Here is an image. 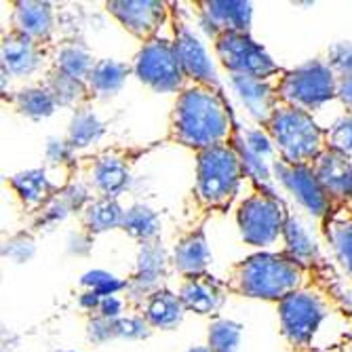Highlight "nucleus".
<instances>
[{"label":"nucleus","instance_id":"4c0bfd02","mask_svg":"<svg viewBox=\"0 0 352 352\" xmlns=\"http://www.w3.org/2000/svg\"><path fill=\"white\" fill-rule=\"evenodd\" d=\"M5 255L15 262H28L32 255H34V241H32L30 234L19 232L15 236H11L5 245Z\"/></svg>","mask_w":352,"mask_h":352},{"label":"nucleus","instance_id":"1a4fd4ad","mask_svg":"<svg viewBox=\"0 0 352 352\" xmlns=\"http://www.w3.org/2000/svg\"><path fill=\"white\" fill-rule=\"evenodd\" d=\"M215 55L232 76L249 78H280L287 70L268 55V51L251 38V34H219L213 41Z\"/></svg>","mask_w":352,"mask_h":352},{"label":"nucleus","instance_id":"f257e3e1","mask_svg":"<svg viewBox=\"0 0 352 352\" xmlns=\"http://www.w3.org/2000/svg\"><path fill=\"white\" fill-rule=\"evenodd\" d=\"M236 129L221 89L188 82L171 112L169 140L195 152L228 144Z\"/></svg>","mask_w":352,"mask_h":352},{"label":"nucleus","instance_id":"2eb2a0df","mask_svg":"<svg viewBox=\"0 0 352 352\" xmlns=\"http://www.w3.org/2000/svg\"><path fill=\"white\" fill-rule=\"evenodd\" d=\"M87 175L91 186L106 199H118L122 192L129 188L131 182V158L126 156V150H106L98 156L89 158Z\"/></svg>","mask_w":352,"mask_h":352},{"label":"nucleus","instance_id":"f03ea898","mask_svg":"<svg viewBox=\"0 0 352 352\" xmlns=\"http://www.w3.org/2000/svg\"><path fill=\"white\" fill-rule=\"evenodd\" d=\"M304 278L306 268L298 264L294 258H289L285 251H260L232 264L223 283H226L228 292L234 296L278 304L287 296L300 292Z\"/></svg>","mask_w":352,"mask_h":352},{"label":"nucleus","instance_id":"ddd939ff","mask_svg":"<svg viewBox=\"0 0 352 352\" xmlns=\"http://www.w3.org/2000/svg\"><path fill=\"white\" fill-rule=\"evenodd\" d=\"M169 7L171 5L161 3V0H110L106 3L108 13L142 43L158 36V28L171 15Z\"/></svg>","mask_w":352,"mask_h":352},{"label":"nucleus","instance_id":"f704fd0d","mask_svg":"<svg viewBox=\"0 0 352 352\" xmlns=\"http://www.w3.org/2000/svg\"><path fill=\"white\" fill-rule=\"evenodd\" d=\"M327 66L338 78L352 76V43H336L327 51Z\"/></svg>","mask_w":352,"mask_h":352},{"label":"nucleus","instance_id":"6ab92c4d","mask_svg":"<svg viewBox=\"0 0 352 352\" xmlns=\"http://www.w3.org/2000/svg\"><path fill=\"white\" fill-rule=\"evenodd\" d=\"M11 30H17L43 45H51L55 30L53 5L38 3V0H17V3H13Z\"/></svg>","mask_w":352,"mask_h":352},{"label":"nucleus","instance_id":"423d86ee","mask_svg":"<svg viewBox=\"0 0 352 352\" xmlns=\"http://www.w3.org/2000/svg\"><path fill=\"white\" fill-rule=\"evenodd\" d=\"M292 213L287 205L274 195V190L255 186V190L241 203L236 223L247 245L268 247L283 236Z\"/></svg>","mask_w":352,"mask_h":352},{"label":"nucleus","instance_id":"ea45409f","mask_svg":"<svg viewBox=\"0 0 352 352\" xmlns=\"http://www.w3.org/2000/svg\"><path fill=\"white\" fill-rule=\"evenodd\" d=\"M338 100L348 108V112H352V76L338 80Z\"/></svg>","mask_w":352,"mask_h":352},{"label":"nucleus","instance_id":"c85d7f7f","mask_svg":"<svg viewBox=\"0 0 352 352\" xmlns=\"http://www.w3.org/2000/svg\"><path fill=\"white\" fill-rule=\"evenodd\" d=\"M120 228L131 239L140 241V245L161 241V217H158L156 211H152L150 207H146L142 203L124 211Z\"/></svg>","mask_w":352,"mask_h":352},{"label":"nucleus","instance_id":"72a5a7b5","mask_svg":"<svg viewBox=\"0 0 352 352\" xmlns=\"http://www.w3.org/2000/svg\"><path fill=\"white\" fill-rule=\"evenodd\" d=\"M327 150L352 158V112H346L327 129Z\"/></svg>","mask_w":352,"mask_h":352},{"label":"nucleus","instance_id":"79ce46f5","mask_svg":"<svg viewBox=\"0 0 352 352\" xmlns=\"http://www.w3.org/2000/svg\"><path fill=\"white\" fill-rule=\"evenodd\" d=\"M350 352H352V350H350Z\"/></svg>","mask_w":352,"mask_h":352},{"label":"nucleus","instance_id":"e433bc0d","mask_svg":"<svg viewBox=\"0 0 352 352\" xmlns=\"http://www.w3.org/2000/svg\"><path fill=\"white\" fill-rule=\"evenodd\" d=\"M150 325L144 321L140 314H129V316H120L116 318V333L118 338L126 340H144L150 336Z\"/></svg>","mask_w":352,"mask_h":352},{"label":"nucleus","instance_id":"39448f33","mask_svg":"<svg viewBox=\"0 0 352 352\" xmlns=\"http://www.w3.org/2000/svg\"><path fill=\"white\" fill-rule=\"evenodd\" d=\"M338 76L327 66V61L312 59L304 66L287 70L278 80V100L304 112H314L327 102L338 98Z\"/></svg>","mask_w":352,"mask_h":352},{"label":"nucleus","instance_id":"58836bf2","mask_svg":"<svg viewBox=\"0 0 352 352\" xmlns=\"http://www.w3.org/2000/svg\"><path fill=\"white\" fill-rule=\"evenodd\" d=\"M72 152L74 148L70 146L68 140H55L51 138L49 144H47V161L53 163V165H61L72 158Z\"/></svg>","mask_w":352,"mask_h":352},{"label":"nucleus","instance_id":"393cba45","mask_svg":"<svg viewBox=\"0 0 352 352\" xmlns=\"http://www.w3.org/2000/svg\"><path fill=\"white\" fill-rule=\"evenodd\" d=\"M43 87L53 95V100L61 108L80 110L91 100V91H89L87 82H82L78 78H72V76L63 74V72H59L55 68H49V72L45 74Z\"/></svg>","mask_w":352,"mask_h":352},{"label":"nucleus","instance_id":"cd10ccee","mask_svg":"<svg viewBox=\"0 0 352 352\" xmlns=\"http://www.w3.org/2000/svg\"><path fill=\"white\" fill-rule=\"evenodd\" d=\"M325 236L333 247L338 262L352 276V213H327L325 221Z\"/></svg>","mask_w":352,"mask_h":352},{"label":"nucleus","instance_id":"dca6fc26","mask_svg":"<svg viewBox=\"0 0 352 352\" xmlns=\"http://www.w3.org/2000/svg\"><path fill=\"white\" fill-rule=\"evenodd\" d=\"M228 294L230 292H228L226 283L215 278L209 272L182 276V285L177 292L186 312H195L201 316L217 314L221 310V306L226 304Z\"/></svg>","mask_w":352,"mask_h":352},{"label":"nucleus","instance_id":"6e6552de","mask_svg":"<svg viewBox=\"0 0 352 352\" xmlns=\"http://www.w3.org/2000/svg\"><path fill=\"white\" fill-rule=\"evenodd\" d=\"M135 76L156 93H182L188 87L186 72L171 38L154 36L142 45L133 61Z\"/></svg>","mask_w":352,"mask_h":352},{"label":"nucleus","instance_id":"b1692460","mask_svg":"<svg viewBox=\"0 0 352 352\" xmlns=\"http://www.w3.org/2000/svg\"><path fill=\"white\" fill-rule=\"evenodd\" d=\"M53 63H51V68L63 72V74H68L72 78H78L82 82H87L93 66H95V59L93 53L87 49L85 43L80 41H63L55 47L53 55H51Z\"/></svg>","mask_w":352,"mask_h":352},{"label":"nucleus","instance_id":"5701e85b","mask_svg":"<svg viewBox=\"0 0 352 352\" xmlns=\"http://www.w3.org/2000/svg\"><path fill=\"white\" fill-rule=\"evenodd\" d=\"M131 70H133V66H129V63H124V61H118V59H98L87 78L91 98L108 100L112 95H116L122 89Z\"/></svg>","mask_w":352,"mask_h":352},{"label":"nucleus","instance_id":"412c9836","mask_svg":"<svg viewBox=\"0 0 352 352\" xmlns=\"http://www.w3.org/2000/svg\"><path fill=\"white\" fill-rule=\"evenodd\" d=\"M135 308H138V314L150 325V329H163V331L175 329L184 321V314H186V308L179 296L167 289V287L150 294Z\"/></svg>","mask_w":352,"mask_h":352},{"label":"nucleus","instance_id":"f3484780","mask_svg":"<svg viewBox=\"0 0 352 352\" xmlns=\"http://www.w3.org/2000/svg\"><path fill=\"white\" fill-rule=\"evenodd\" d=\"M0 55H3V68L11 76L21 78L34 74L43 66V61L49 55V45L30 38L17 30H9L3 34Z\"/></svg>","mask_w":352,"mask_h":352},{"label":"nucleus","instance_id":"20e7f679","mask_svg":"<svg viewBox=\"0 0 352 352\" xmlns=\"http://www.w3.org/2000/svg\"><path fill=\"white\" fill-rule=\"evenodd\" d=\"M264 131L274 144L278 158L289 165H314L327 150V129L318 126L310 112L280 104Z\"/></svg>","mask_w":352,"mask_h":352},{"label":"nucleus","instance_id":"7c9ffc66","mask_svg":"<svg viewBox=\"0 0 352 352\" xmlns=\"http://www.w3.org/2000/svg\"><path fill=\"white\" fill-rule=\"evenodd\" d=\"M11 104L17 108L19 114H23L28 118H34V120L47 118L59 108L57 102L53 100V95L43 85L41 87H25V89L17 91L11 98Z\"/></svg>","mask_w":352,"mask_h":352},{"label":"nucleus","instance_id":"0eeeda50","mask_svg":"<svg viewBox=\"0 0 352 352\" xmlns=\"http://www.w3.org/2000/svg\"><path fill=\"white\" fill-rule=\"evenodd\" d=\"M329 314L327 302L314 294L300 289L278 302L280 333L298 352H310L316 331Z\"/></svg>","mask_w":352,"mask_h":352},{"label":"nucleus","instance_id":"bb28decb","mask_svg":"<svg viewBox=\"0 0 352 352\" xmlns=\"http://www.w3.org/2000/svg\"><path fill=\"white\" fill-rule=\"evenodd\" d=\"M9 184L28 207L43 209L57 195V190L47 177L45 169H30V171L17 173L9 179Z\"/></svg>","mask_w":352,"mask_h":352},{"label":"nucleus","instance_id":"f8f14e48","mask_svg":"<svg viewBox=\"0 0 352 352\" xmlns=\"http://www.w3.org/2000/svg\"><path fill=\"white\" fill-rule=\"evenodd\" d=\"M169 253L165 251L161 241H152L140 245L138 251V264L133 274L126 278V300L133 306L144 302L150 294L163 289V280L167 278L169 270Z\"/></svg>","mask_w":352,"mask_h":352},{"label":"nucleus","instance_id":"c756f323","mask_svg":"<svg viewBox=\"0 0 352 352\" xmlns=\"http://www.w3.org/2000/svg\"><path fill=\"white\" fill-rule=\"evenodd\" d=\"M283 241H285V253L289 255V258H294L298 264H302L304 268L318 262V247L310 239V234L304 230L302 221L298 217L292 215L289 221H287Z\"/></svg>","mask_w":352,"mask_h":352},{"label":"nucleus","instance_id":"9d476101","mask_svg":"<svg viewBox=\"0 0 352 352\" xmlns=\"http://www.w3.org/2000/svg\"><path fill=\"white\" fill-rule=\"evenodd\" d=\"M272 173L306 211L316 217H327L333 207V201L327 195L321 179L316 177L312 165H289L283 158H276L272 163Z\"/></svg>","mask_w":352,"mask_h":352},{"label":"nucleus","instance_id":"a19ab883","mask_svg":"<svg viewBox=\"0 0 352 352\" xmlns=\"http://www.w3.org/2000/svg\"><path fill=\"white\" fill-rule=\"evenodd\" d=\"M186 352H211V350H209V346H197V348H190Z\"/></svg>","mask_w":352,"mask_h":352},{"label":"nucleus","instance_id":"4468645a","mask_svg":"<svg viewBox=\"0 0 352 352\" xmlns=\"http://www.w3.org/2000/svg\"><path fill=\"white\" fill-rule=\"evenodd\" d=\"M195 7L199 23L211 41H215L219 34H251V3H245V0H201Z\"/></svg>","mask_w":352,"mask_h":352},{"label":"nucleus","instance_id":"c9c22d12","mask_svg":"<svg viewBox=\"0 0 352 352\" xmlns=\"http://www.w3.org/2000/svg\"><path fill=\"white\" fill-rule=\"evenodd\" d=\"M87 336L95 344H106L110 340H116L118 338V333H116V318L93 314L89 318V325H87Z\"/></svg>","mask_w":352,"mask_h":352},{"label":"nucleus","instance_id":"a878e982","mask_svg":"<svg viewBox=\"0 0 352 352\" xmlns=\"http://www.w3.org/2000/svg\"><path fill=\"white\" fill-rule=\"evenodd\" d=\"M122 217H124V209L118 205V201L106 199V197L91 199V203L80 211L82 228L89 234H102V232L120 228Z\"/></svg>","mask_w":352,"mask_h":352},{"label":"nucleus","instance_id":"aec40b11","mask_svg":"<svg viewBox=\"0 0 352 352\" xmlns=\"http://www.w3.org/2000/svg\"><path fill=\"white\" fill-rule=\"evenodd\" d=\"M331 201L352 203V158L325 150L312 165Z\"/></svg>","mask_w":352,"mask_h":352},{"label":"nucleus","instance_id":"2f4dec72","mask_svg":"<svg viewBox=\"0 0 352 352\" xmlns=\"http://www.w3.org/2000/svg\"><path fill=\"white\" fill-rule=\"evenodd\" d=\"M104 131H106V126L98 118V114L87 110V108H80V110L74 112V116L70 120L66 140L70 142V146L74 150L76 148H87L91 144H98L104 138Z\"/></svg>","mask_w":352,"mask_h":352},{"label":"nucleus","instance_id":"4be33fe9","mask_svg":"<svg viewBox=\"0 0 352 352\" xmlns=\"http://www.w3.org/2000/svg\"><path fill=\"white\" fill-rule=\"evenodd\" d=\"M171 264L182 276L207 272L211 264V249H209V241H207L203 226L186 232L175 243L173 253H171Z\"/></svg>","mask_w":352,"mask_h":352},{"label":"nucleus","instance_id":"9b49d317","mask_svg":"<svg viewBox=\"0 0 352 352\" xmlns=\"http://www.w3.org/2000/svg\"><path fill=\"white\" fill-rule=\"evenodd\" d=\"M171 21H173V43L177 49V57L186 72L188 82H197L213 89H221L219 78L215 74L213 63L203 47V43L195 36V32L179 17L177 5H171Z\"/></svg>","mask_w":352,"mask_h":352},{"label":"nucleus","instance_id":"7ed1b4c3","mask_svg":"<svg viewBox=\"0 0 352 352\" xmlns=\"http://www.w3.org/2000/svg\"><path fill=\"white\" fill-rule=\"evenodd\" d=\"M245 175V163L230 142L197 152L195 195L199 205L207 211H226L236 199Z\"/></svg>","mask_w":352,"mask_h":352},{"label":"nucleus","instance_id":"473e14b6","mask_svg":"<svg viewBox=\"0 0 352 352\" xmlns=\"http://www.w3.org/2000/svg\"><path fill=\"white\" fill-rule=\"evenodd\" d=\"M243 336V325L230 318H215L209 325L207 346L211 352H236Z\"/></svg>","mask_w":352,"mask_h":352},{"label":"nucleus","instance_id":"a211bd4d","mask_svg":"<svg viewBox=\"0 0 352 352\" xmlns=\"http://www.w3.org/2000/svg\"><path fill=\"white\" fill-rule=\"evenodd\" d=\"M272 80H280V78L262 80V78H249V76H230V82L234 91L239 93L241 102L245 104L253 120L262 126L272 118L274 110L280 106L278 91H276L278 82L272 85Z\"/></svg>","mask_w":352,"mask_h":352}]
</instances>
